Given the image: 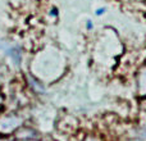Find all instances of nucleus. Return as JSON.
Here are the masks:
<instances>
[{
  "label": "nucleus",
  "instance_id": "f03ea898",
  "mask_svg": "<svg viewBox=\"0 0 146 141\" xmlns=\"http://www.w3.org/2000/svg\"><path fill=\"white\" fill-rule=\"evenodd\" d=\"M103 13H104V9H99V10H96V14H99V15L103 14Z\"/></svg>",
  "mask_w": 146,
  "mask_h": 141
},
{
  "label": "nucleus",
  "instance_id": "7ed1b4c3",
  "mask_svg": "<svg viewBox=\"0 0 146 141\" xmlns=\"http://www.w3.org/2000/svg\"><path fill=\"white\" fill-rule=\"evenodd\" d=\"M133 141H139V140H133Z\"/></svg>",
  "mask_w": 146,
  "mask_h": 141
},
{
  "label": "nucleus",
  "instance_id": "f257e3e1",
  "mask_svg": "<svg viewBox=\"0 0 146 141\" xmlns=\"http://www.w3.org/2000/svg\"><path fill=\"white\" fill-rule=\"evenodd\" d=\"M5 51H7V54H8L9 57H12V59L15 62V64H19V62H21L19 49L15 48V46H13V48H8Z\"/></svg>",
  "mask_w": 146,
  "mask_h": 141
}]
</instances>
